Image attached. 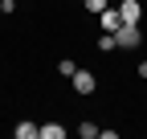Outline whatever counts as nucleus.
I'll list each match as a JSON object with an SVG mask.
<instances>
[{
    "instance_id": "f257e3e1",
    "label": "nucleus",
    "mask_w": 147,
    "mask_h": 139,
    "mask_svg": "<svg viewBox=\"0 0 147 139\" xmlns=\"http://www.w3.org/2000/svg\"><path fill=\"white\" fill-rule=\"evenodd\" d=\"M139 41H143L139 25H123V29L115 33V45H119V49H139Z\"/></svg>"
},
{
    "instance_id": "f03ea898",
    "label": "nucleus",
    "mask_w": 147,
    "mask_h": 139,
    "mask_svg": "<svg viewBox=\"0 0 147 139\" xmlns=\"http://www.w3.org/2000/svg\"><path fill=\"white\" fill-rule=\"evenodd\" d=\"M119 16H123V25H139L143 4H139V0H119Z\"/></svg>"
},
{
    "instance_id": "7ed1b4c3",
    "label": "nucleus",
    "mask_w": 147,
    "mask_h": 139,
    "mask_svg": "<svg viewBox=\"0 0 147 139\" xmlns=\"http://www.w3.org/2000/svg\"><path fill=\"white\" fill-rule=\"evenodd\" d=\"M94 86H98V78L90 70H74V90L78 94H94Z\"/></svg>"
},
{
    "instance_id": "20e7f679",
    "label": "nucleus",
    "mask_w": 147,
    "mask_h": 139,
    "mask_svg": "<svg viewBox=\"0 0 147 139\" xmlns=\"http://www.w3.org/2000/svg\"><path fill=\"white\" fill-rule=\"evenodd\" d=\"M98 21H102V29H106V33H119V29H123L119 8H102V12H98Z\"/></svg>"
},
{
    "instance_id": "39448f33",
    "label": "nucleus",
    "mask_w": 147,
    "mask_h": 139,
    "mask_svg": "<svg viewBox=\"0 0 147 139\" xmlns=\"http://www.w3.org/2000/svg\"><path fill=\"white\" fill-rule=\"evenodd\" d=\"M16 139H41V127H37L33 119H21V123H16Z\"/></svg>"
},
{
    "instance_id": "423d86ee",
    "label": "nucleus",
    "mask_w": 147,
    "mask_h": 139,
    "mask_svg": "<svg viewBox=\"0 0 147 139\" xmlns=\"http://www.w3.org/2000/svg\"><path fill=\"white\" fill-rule=\"evenodd\" d=\"M41 139H65V127L61 123H45L41 127Z\"/></svg>"
},
{
    "instance_id": "0eeeda50",
    "label": "nucleus",
    "mask_w": 147,
    "mask_h": 139,
    "mask_svg": "<svg viewBox=\"0 0 147 139\" xmlns=\"http://www.w3.org/2000/svg\"><path fill=\"white\" fill-rule=\"evenodd\" d=\"M98 49H102V53H115V49H119L115 45V33H102V37H98Z\"/></svg>"
},
{
    "instance_id": "6e6552de",
    "label": "nucleus",
    "mask_w": 147,
    "mask_h": 139,
    "mask_svg": "<svg viewBox=\"0 0 147 139\" xmlns=\"http://www.w3.org/2000/svg\"><path fill=\"white\" fill-rule=\"evenodd\" d=\"M98 131H102V127H94V123H82V127H78L82 139H98Z\"/></svg>"
},
{
    "instance_id": "1a4fd4ad",
    "label": "nucleus",
    "mask_w": 147,
    "mask_h": 139,
    "mask_svg": "<svg viewBox=\"0 0 147 139\" xmlns=\"http://www.w3.org/2000/svg\"><path fill=\"white\" fill-rule=\"evenodd\" d=\"M74 70H78V65H74L69 57H65V61H57V74H61V78H74Z\"/></svg>"
},
{
    "instance_id": "9d476101",
    "label": "nucleus",
    "mask_w": 147,
    "mask_h": 139,
    "mask_svg": "<svg viewBox=\"0 0 147 139\" xmlns=\"http://www.w3.org/2000/svg\"><path fill=\"white\" fill-rule=\"evenodd\" d=\"M82 4H86V12H102V8H106V0H82Z\"/></svg>"
},
{
    "instance_id": "9b49d317",
    "label": "nucleus",
    "mask_w": 147,
    "mask_h": 139,
    "mask_svg": "<svg viewBox=\"0 0 147 139\" xmlns=\"http://www.w3.org/2000/svg\"><path fill=\"white\" fill-rule=\"evenodd\" d=\"M0 12H4V16H8V12H16V0H0Z\"/></svg>"
},
{
    "instance_id": "f8f14e48",
    "label": "nucleus",
    "mask_w": 147,
    "mask_h": 139,
    "mask_svg": "<svg viewBox=\"0 0 147 139\" xmlns=\"http://www.w3.org/2000/svg\"><path fill=\"white\" fill-rule=\"evenodd\" d=\"M139 78H143V82H147V61H139Z\"/></svg>"
}]
</instances>
